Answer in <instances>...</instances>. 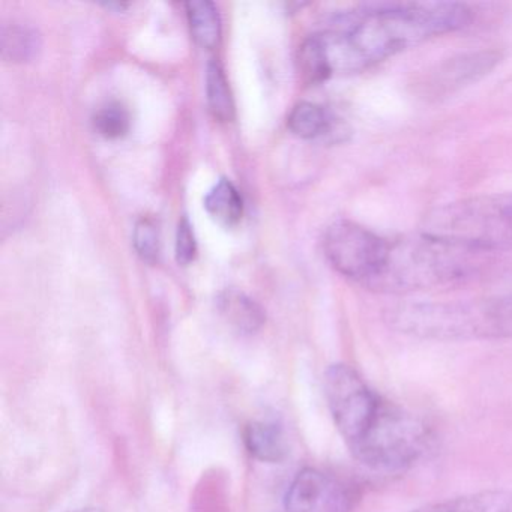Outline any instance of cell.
<instances>
[{
  "label": "cell",
  "mask_w": 512,
  "mask_h": 512,
  "mask_svg": "<svg viewBox=\"0 0 512 512\" xmlns=\"http://www.w3.org/2000/svg\"><path fill=\"white\" fill-rule=\"evenodd\" d=\"M323 388L338 433L368 469L400 472L418 463L430 448L427 425L371 388L349 365H331Z\"/></svg>",
  "instance_id": "obj_1"
},
{
  "label": "cell",
  "mask_w": 512,
  "mask_h": 512,
  "mask_svg": "<svg viewBox=\"0 0 512 512\" xmlns=\"http://www.w3.org/2000/svg\"><path fill=\"white\" fill-rule=\"evenodd\" d=\"M472 11L458 2L383 4L350 13L317 34L329 74L358 73L428 38L469 25Z\"/></svg>",
  "instance_id": "obj_2"
},
{
  "label": "cell",
  "mask_w": 512,
  "mask_h": 512,
  "mask_svg": "<svg viewBox=\"0 0 512 512\" xmlns=\"http://www.w3.org/2000/svg\"><path fill=\"white\" fill-rule=\"evenodd\" d=\"M490 251L421 233L380 239L362 286L382 293H412L472 280L491 263Z\"/></svg>",
  "instance_id": "obj_3"
},
{
  "label": "cell",
  "mask_w": 512,
  "mask_h": 512,
  "mask_svg": "<svg viewBox=\"0 0 512 512\" xmlns=\"http://www.w3.org/2000/svg\"><path fill=\"white\" fill-rule=\"evenodd\" d=\"M391 328L430 340L512 338V295L404 304L386 313Z\"/></svg>",
  "instance_id": "obj_4"
},
{
  "label": "cell",
  "mask_w": 512,
  "mask_h": 512,
  "mask_svg": "<svg viewBox=\"0 0 512 512\" xmlns=\"http://www.w3.org/2000/svg\"><path fill=\"white\" fill-rule=\"evenodd\" d=\"M422 233L496 253L512 248V193L473 197L425 215Z\"/></svg>",
  "instance_id": "obj_5"
},
{
  "label": "cell",
  "mask_w": 512,
  "mask_h": 512,
  "mask_svg": "<svg viewBox=\"0 0 512 512\" xmlns=\"http://www.w3.org/2000/svg\"><path fill=\"white\" fill-rule=\"evenodd\" d=\"M355 493L331 473L305 467L290 482L280 512H352Z\"/></svg>",
  "instance_id": "obj_6"
},
{
  "label": "cell",
  "mask_w": 512,
  "mask_h": 512,
  "mask_svg": "<svg viewBox=\"0 0 512 512\" xmlns=\"http://www.w3.org/2000/svg\"><path fill=\"white\" fill-rule=\"evenodd\" d=\"M380 238L359 224L341 220L326 230L323 250L335 271L362 284L370 274Z\"/></svg>",
  "instance_id": "obj_7"
},
{
  "label": "cell",
  "mask_w": 512,
  "mask_h": 512,
  "mask_svg": "<svg viewBox=\"0 0 512 512\" xmlns=\"http://www.w3.org/2000/svg\"><path fill=\"white\" fill-rule=\"evenodd\" d=\"M500 55L497 52H476L449 59L430 74L425 88L433 97L452 94L490 73Z\"/></svg>",
  "instance_id": "obj_8"
},
{
  "label": "cell",
  "mask_w": 512,
  "mask_h": 512,
  "mask_svg": "<svg viewBox=\"0 0 512 512\" xmlns=\"http://www.w3.org/2000/svg\"><path fill=\"white\" fill-rule=\"evenodd\" d=\"M247 451L263 463H281L289 454V440L283 424L275 418L250 421L244 430Z\"/></svg>",
  "instance_id": "obj_9"
},
{
  "label": "cell",
  "mask_w": 512,
  "mask_h": 512,
  "mask_svg": "<svg viewBox=\"0 0 512 512\" xmlns=\"http://www.w3.org/2000/svg\"><path fill=\"white\" fill-rule=\"evenodd\" d=\"M217 310L224 322L241 335L256 334L265 323V311L257 302L238 290L218 295Z\"/></svg>",
  "instance_id": "obj_10"
},
{
  "label": "cell",
  "mask_w": 512,
  "mask_h": 512,
  "mask_svg": "<svg viewBox=\"0 0 512 512\" xmlns=\"http://www.w3.org/2000/svg\"><path fill=\"white\" fill-rule=\"evenodd\" d=\"M409 512H512V490H487L430 503Z\"/></svg>",
  "instance_id": "obj_11"
},
{
  "label": "cell",
  "mask_w": 512,
  "mask_h": 512,
  "mask_svg": "<svg viewBox=\"0 0 512 512\" xmlns=\"http://www.w3.org/2000/svg\"><path fill=\"white\" fill-rule=\"evenodd\" d=\"M187 14L196 43L203 49H215L221 38L220 16L215 5L208 0L188 2Z\"/></svg>",
  "instance_id": "obj_12"
},
{
  "label": "cell",
  "mask_w": 512,
  "mask_h": 512,
  "mask_svg": "<svg viewBox=\"0 0 512 512\" xmlns=\"http://www.w3.org/2000/svg\"><path fill=\"white\" fill-rule=\"evenodd\" d=\"M205 208L208 214L214 218L217 223L224 227H233L241 221L242 197L232 182L227 179H221L205 197Z\"/></svg>",
  "instance_id": "obj_13"
},
{
  "label": "cell",
  "mask_w": 512,
  "mask_h": 512,
  "mask_svg": "<svg viewBox=\"0 0 512 512\" xmlns=\"http://www.w3.org/2000/svg\"><path fill=\"white\" fill-rule=\"evenodd\" d=\"M206 92H208L209 109L220 121H232L235 115L232 92L220 62L212 59L206 73Z\"/></svg>",
  "instance_id": "obj_14"
},
{
  "label": "cell",
  "mask_w": 512,
  "mask_h": 512,
  "mask_svg": "<svg viewBox=\"0 0 512 512\" xmlns=\"http://www.w3.org/2000/svg\"><path fill=\"white\" fill-rule=\"evenodd\" d=\"M40 46V35L26 26L14 25L4 28L0 37V50L5 61H31L37 55Z\"/></svg>",
  "instance_id": "obj_15"
},
{
  "label": "cell",
  "mask_w": 512,
  "mask_h": 512,
  "mask_svg": "<svg viewBox=\"0 0 512 512\" xmlns=\"http://www.w3.org/2000/svg\"><path fill=\"white\" fill-rule=\"evenodd\" d=\"M328 113L313 103H299L289 116V128L302 139H316L331 130Z\"/></svg>",
  "instance_id": "obj_16"
},
{
  "label": "cell",
  "mask_w": 512,
  "mask_h": 512,
  "mask_svg": "<svg viewBox=\"0 0 512 512\" xmlns=\"http://www.w3.org/2000/svg\"><path fill=\"white\" fill-rule=\"evenodd\" d=\"M298 71L307 85H317L331 77L316 35L308 38L299 49Z\"/></svg>",
  "instance_id": "obj_17"
},
{
  "label": "cell",
  "mask_w": 512,
  "mask_h": 512,
  "mask_svg": "<svg viewBox=\"0 0 512 512\" xmlns=\"http://www.w3.org/2000/svg\"><path fill=\"white\" fill-rule=\"evenodd\" d=\"M94 125L106 139H121L130 130V113L122 104L109 103L95 113Z\"/></svg>",
  "instance_id": "obj_18"
},
{
  "label": "cell",
  "mask_w": 512,
  "mask_h": 512,
  "mask_svg": "<svg viewBox=\"0 0 512 512\" xmlns=\"http://www.w3.org/2000/svg\"><path fill=\"white\" fill-rule=\"evenodd\" d=\"M134 247L146 262L154 263L160 254V229L157 221L149 217L140 218L134 229Z\"/></svg>",
  "instance_id": "obj_19"
},
{
  "label": "cell",
  "mask_w": 512,
  "mask_h": 512,
  "mask_svg": "<svg viewBox=\"0 0 512 512\" xmlns=\"http://www.w3.org/2000/svg\"><path fill=\"white\" fill-rule=\"evenodd\" d=\"M197 245L194 238L193 227L187 218L179 223L178 236H176V259L179 265H190L196 257Z\"/></svg>",
  "instance_id": "obj_20"
},
{
  "label": "cell",
  "mask_w": 512,
  "mask_h": 512,
  "mask_svg": "<svg viewBox=\"0 0 512 512\" xmlns=\"http://www.w3.org/2000/svg\"><path fill=\"white\" fill-rule=\"evenodd\" d=\"M70 512H103L101 509L97 508H83V509H76V511H70Z\"/></svg>",
  "instance_id": "obj_21"
}]
</instances>
